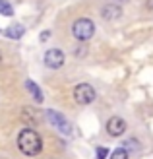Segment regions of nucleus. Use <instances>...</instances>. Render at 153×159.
Here are the masks:
<instances>
[{"label": "nucleus", "instance_id": "nucleus-5", "mask_svg": "<svg viewBox=\"0 0 153 159\" xmlns=\"http://www.w3.org/2000/svg\"><path fill=\"white\" fill-rule=\"evenodd\" d=\"M45 66L51 68V70H58L64 66V62H66V57H64V52L60 49H49L45 52Z\"/></svg>", "mask_w": 153, "mask_h": 159}, {"label": "nucleus", "instance_id": "nucleus-6", "mask_svg": "<svg viewBox=\"0 0 153 159\" xmlns=\"http://www.w3.org/2000/svg\"><path fill=\"white\" fill-rule=\"evenodd\" d=\"M105 130H107L109 136L120 138L126 132V120H124L122 116H110L109 120H107V124H105Z\"/></svg>", "mask_w": 153, "mask_h": 159}, {"label": "nucleus", "instance_id": "nucleus-4", "mask_svg": "<svg viewBox=\"0 0 153 159\" xmlns=\"http://www.w3.org/2000/svg\"><path fill=\"white\" fill-rule=\"evenodd\" d=\"M47 116H49L51 124H52L60 134H64V136H72V124L68 122V118L64 116V115H60L58 111L49 109V111H47Z\"/></svg>", "mask_w": 153, "mask_h": 159}, {"label": "nucleus", "instance_id": "nucleus-7", "mask_svg": "<svg viewBox=\"0 0 153 159\" xmlns=\"http://www.w3.org/2000/svg\"><path fill=\"white\" fill-rule=\"evenodd\" d=\"M101 18L105 21H116L122 18V6L116 2H107L101 6Z\"/></svg>", "mask_w": 153, "mask_h": 159}, {"label": "nucleus", "instance_id": "nucleus-12", "mask_svg": "<svg viewBox=\"0 0 153 159\" xmlns=\"http://www.w3.org/2000/svg\"><path fill=\"white\" fill-rule=\"evenodd\" d=\"M109 149L107 148H97V159H107L109 157Z\"/></svg>", "mask_w": 153, "mask_h": 159}, {"label": "nucleus", "instance_id": "nucleus-9", "mask_svg": "<svg viewBox=\"0 0 153 159\" xmlns=\"http://www.w3.org/2000/svg\"><path fill=\"white\" fill-rule=\"evenodd\" d=\"M25 87L29 89V93L33 95L35 103H43V93H41V89H39V85H37L35 82H31V80H27V82H25Z\"/></svg>", "mask_w": 153, "mask_h": 159}, {"label": "nucleus", "instance_id": "nucleus-13", "mask_svg": "<svg viewBox=\"0 0 153 159\" xmlns=\"http://www.w3.org/2000/svg\"><path fill=\"white\" fill-rule=\"evenodd\" d=\"M85 52H87L85 45H82V49H79V47H78V49L74 51V57H76V58H82V57H85Z\"/></svg>", "mask_w": 153, "mask_h": 159}, {"label": "nucleus", "instance_id": "nucleus-10", "mask_svg": "<svg viewBox=\"0 0 153 159\" xmlns=\"http://www.w3.org/2000/svg\"><path fill=\"white\" fill-rule=\"evenodd\" d=\"M109 159H130V152L126 148H116L115 152H110Z\"/></svg>", "mask_w": 153, "mask_h": 159}, {"label": "nucleus", "instance_id": "nucleus-1", "mask_svg": "<svg viewBox=\"0 0 153 159\" xmlns=\"http://www.w3.org/2000/svg\"><path fill=\"white\" fill-rule=\"evenodd\" d=\"M16 144H18V149L25 155V157H37L43 152V138L41 134L33 128H21L18 132V138H16Z\"/></svg>", "mask_w": 153, "mask_h": 159}, {"label": "nucleus", "instance_id": "nucleus-15", "mask_svg": "<svg viewBox=\"0 0 153 159\" xmlns=\"http://www.w3.org/2000/svg\"><path fill=\"white\" fill-rule=\"evenodd\" d=\"M116 4H124V2H128V0H115Z\"/></svg>", "mask_w": 153, "mask_h": 159}, {"label": "nucleus", "instance_id": "nucleus-14", "mask_svg": "<svg viewBox=\"0 0 153 159\" xmlns=\"http://www.w3.org/2000/svg\"><path fill=\"white\" fill-rule=\"evenodd\" d=\"M51 35H52V33H51L49 29H47V31H43V33H41V37H39V39H41V43H45L47 39H51Z\"/></svg>", "mask_w": 153, "mask_h": 159}, {"label": "nucleus", "instance_id": "nucleus-8", "mask_svg": "<svg viewBox=\"0 0 153 159\" xmlns=\"http://www.w3.org/2000/svg\"><path fill=\"white\" fill-rule=\"evenodd\" d=\"M23 33H25V29H23V25H20V23H14V25L4 29V35L10 37V39H21Z\"/></svg>", "mask_w": 153, "mask_h": 159}, {"label": "nucleus", "instance_id": "nucleus-3", "mask_svg": "<svg viewBox=\"0 0 153 159\" xmlns=\"http://www.w3.org/2000/svg\"><path fill=\"white\" fill-rule=\"evenodd\" d=\"M72 97H74V101L78 103V105H91V103L95 101V97H97V93H95V87L91 84H78L74 89H72Z\"/></svg>", "mask_w": 153, "mask_h": 159}, {"label": "nucleus", "instance_id": "nucleus-16", "mask_svg": "<svg viewBox=\"0 0 153 159\" xmlns=\"http://www.w3.org/2000/svg\"><path fill=\"white\" fill-rule=\"evenodd\" d=\"M0 62H2V52H0Z\"/></svg>", "mask_w": 153, "mask_h": 159}, {"label": "nucleus", "instance_id": "nucleus-11", "mask_svg": "<svg viewBox=\"0 0 153 159\" xmlns=\"http://www.w3.org/2000/svg\"><path fill=\"white\" fill-rule=\"evenodd\" d=\"M0 14L10 18V16H14V6L10 2H6V0H0Z\"/></svg>", "mask_w": 153, "mask_h": 159}, {"label": "nucleus", "instance_id": "nucleus-2", "mask_svg": "<svg viewBox=\"0 0 153 159\" xmlns=\"http://www.w3.org/2000/svg\"><path fill=\"white\" fill-rule=\"evenodd\" d=\"M72 35H74L76 41L85 43L95 35V23L89 18H78L72 23Z\"/></svg>", "mask_w": 153, "mask_h": 159}]
</instances>
